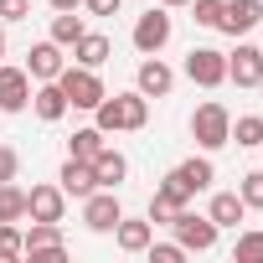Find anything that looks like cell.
Instances as JSON below:
<instances>
[{"instance_id":"8992f818","label":"cell","mask_w":263,"mask_h":263,"mask_svg":"<svg viewBox=\"0 0 263 263\" xmlns=\"http://www.w3.org/2000/svg\"><path fill=\"white\" fill-rule=\"evenodd\" d=\"M21 242H26V258L36 263V258H47V263H62L67 258V242H62V227L57 222H31V232H21Z\"/></svg>"},{"instance_id":"f1b7e54d","label":"cell","mask_w":263,"mask_h":263,"mask_svg":"<svg viewBox=\"0 0 263 263\" xmlns=\"http://www.w3.org/2000/svg\"><path fill=\"white\" fill-rule=\"evenodd\" d=\"M145 253H150V263H181V258H186V248H181V242H155V237H150V248H145Z\"/></svg>"},{"instance_id":"f546056e","label":"cell","mask_w":263,"mask_h":263,"mask_svg":"<svg viewBox=\"0 0 263 263\" xmlns=\"http://www.w3.org/2000/svg\"><path fill=\"white\" fill-rule=\"evenodd\" d=\"M191 11H196V16H191L196 26H217V21H222V0H191Z\"/></svg>"},{"instance_id":"4316f807","label":"cell","mask_w":263,"mask_h":263,"mask_svg":"<svg viewBox=\"0 0 263 263\" xmlns=\"http://www.w3.org/2000/svg\"><path fill=\"white\" fill-rule=\"evenodd\" d=\"M232 258L237 263H263V232H242L237 248H232Z\"/></svg>"},{"instance_id":"30bf717a","label":"cell","mask_w":263,"mask_h":263,"mask_svg":"<svg viewBox=\"0 0 263 263\" xmlns=\"http://www.w3.org/2000/svg\"><path fill=\"white\" fill-rule=\"evenodd\" d=\"M31 103V72L26 67H0V114H21Z\"/></svg>"},{"instance_id":"9c48e42d","label":"cell","mask_w":263,"mask_h":263,"mask_svg":"<svg viewBox=\"0 0 263 263\" xmlns=\"http://www.w3.org/2000/svg\"><path fill=\"white\" fill-rule=\"evenodd\" d=\"M67 212V191L62 186H31L26 191V217L31 222H62Z\"/></svg>"},{"instance_id":"7c38bea8","label":"cell","mask_w":263,"mask_h":263,"mask_svg":"<svg viewBox=\"0 0 263 263\" xmlns=\"http://www.w3.org/2000/svg\"><path fill=\"white\" fill-rule=\"evenodd\" d=\"M227 83L258 88V83H263V47H237V52L227 57Z\"/></svg>"},{"instance_id":"484cf974","label":"cell","mask_w":263,"mask_h":263,"mask_svg":"<svg viewBox=\"0 0 263 263\" xmlns=\"http://www.w3.org/2000/svg\"><path fill=\"white\" fill-rule=\"evenodd\" d=\"M0 258H26V242H21V227L16 222H0Z\"/></svg>"},{"instance_id":"4dcf8cb0","label":"cell","mask_w":263,"mask_h":263,"mask_svg":"<svg viewBox=\"0 0 263 263\" xmlns=\"http://www.w3.org/2000/svg\"><path fill=\"white\" fill-rule=\"evenodd\" d=\"M31 16V0H0V21H26Z\"/></svg>"},{"instance_id":"ba28073f","label":"cell","mask_w":263,"mask_h":263,"mask_svg":"<svg viewBox=\"0 0 263 263\" xmlns=\"http://www.w3.org/2000/svg\"><path fill=\"white\" fill-rule=\"evenodd\" d=\"M258 21H263V0H222V21H217V31L248 36Z\"/></svg>"},{"instance_id":"ffe728a7","label":"cell","mask_w":263,"mask_h":263,"mask_svg":"<svg viewBox=\"0 0 263 263\" xmlns=\"http://www.w3.org/2000/svg\"><path fill=\"white\" fill-rule=\"evenodd\" d=\"M171 176H176V181L196 196V191H206V186H212V176H217V171H212V160H181Z\"/></svg>"},{"instance_id":"9a60e30c","label":"cell","mask_w":263,"mask_h":263,"mask_svg":"<svg viewBox=\"0 0 263 263\" xmlns=\"http://www.w3.org/2000/svg\"><path fill=\"white\" fill-rule=\"evenodd\" d=\"M57 186L67 191V196H88V191H98V176H93V160H72L67 155V165H62V176H57Z\"/></svg>"},{"instance_id":"1f68e13d","label":"cell","mask_w":263,"mask_h":263,"mask_svg":"<svg viewBox=\"0 0 263 263\" xmlns=\"http://www.w3.org/2000/svg\"><path fill=\"white\" fill-rule=\"evenodd\" d=\"M16 171H21V155L11 145H0V181H16Z\"/></svg>"},{"instance_id":"4fadbf2b","label":"cell","mask_w":263,"mask_h":263,"mask_svg":"<svg viewBox=\"0 0 263 263\" xmlns=\"http://www.w3.org/2000/svg\"><path fill=\"white\" fill-rule=\"evenodd\" d=\"M62 67H67V62H62V47H57V42H36V47L26 52V72H31L36 83H52Z\"/></svg>"},{"instance_id":"6da1fadb","label":"cell","mask_w":263,"mask_h":263,"mask_svg":"<svg viewBox=\"0 0 263 263\" xmlns=\"http://www.w3.org/2000/svg\"><path fill=\"white\" fill-rule=\"evenodd\" d=\"M93 119H98V129L103 135H119V129H145V119H150V98L135 88V93H103V103L93 108Z\"/></svg>"},{"instance_id":"7a4b0ae2","label":"cell","mask_w":263,"mask_h":263,"mask_svg":"<svg viewBox=\"0 0 263 263\" xmlns=\"http://www.w3.org/2000/svg\"><path fill=\"white\" fill-rule=\"evenodd\" d=\"M191 140L201 145V150H222V145H232V114L212 98V103H201L196 114H191Z\"/></svg>"},{"instance_id":"ac0fdd59","label":"cell","mask_w":263,"mask_h":263,"mask_svg":"<svg viewBox=\"0 0 263 263\" xmlns=\"http://www.w3.org/2000/svg\"><path fill=\"white\" fill-rule=\"evenodd\" d=\"M150 232H155V222L145 217V222H129V217H119L114 222V237H119V248L124 253H145L150 248Z\"/></svg>"},{"instance_id":"5bb4252c","label":"cell","mask_w":263,"mask_h":263,"mask_svg":"<svg viewBox=\"0 0 263 263\" xmlns=\"http://www.w3.org/2000/svg\"><path fill=\"white\" fill-rule=\"evenodd\" d=\"M135 83H140V93H145V98H165V93L176 88V72H171L160 57H145V62H140V72H135Z\"/></svg>"},{"instance_id":"d4e9b609","label":"cell","mask_w":263,"mask_h":263,"mask_svg":"<svg viewBox=\"0 0 263 263\" xmlns=\"http://www.w3.org/2000/svg\"><path fill=\"white\" fill-rule=\"evenodd\" d=\"M232 140H237L242 150H253V145H263V119H258V114H242V119L232 124Z\"/></svg>"},{"instance_id":"d6a6232c","label":"cell","mask_w":263,"mask_h":263,"mask_svg":"<svg viewBox=\"0 0 263 263\" xmlns=\"http://www.w3.org/2000/svg\"><path fill=\"white\" fill-rule=\"evenodd\" d=\"M83 6H88V16H114L119 0H83Z\"/></svg>"},{"instance_id":"e575fe53","label":"cell","mask_w":263,"mask_h":263,"mask_svg":"<svg viewBox=\"0 0 263 263\" xmlns=\"http://www.w3.org/2000/svg\"><path fill=\"white\" fill-rule=\"evenodd\" d=\"M160 6H165V11H171V6H191V0H160Z\"/></svg>"},{"instance_id":"8fae6325","label":"cell","mask_w":263,"mask_h":263,"mask_svg":"<svg viewBox=\"0 0 263 263\" xmlns=\"http://www.w3.org/2000/svg\"><path fill=\"white\" fill-rule=\"evenodd\" d=\"M165 42H171V16H165V11H145V16L135 21V47H140L145 57H155Z\"/></svg>"},{"instance_id":"cb8c5ba5","label":"cell","mask_w":263,"mask_h":263,"mask_svg":"<svg viewBox=\"0 0 263 263\" xmlns=\"http://www.w3.org/2000/svg\"><path fill=\"white\" fill-rule=\"evenodd\" d=\"M98 150H103V129L93 124V129H78V135H72V150H67V155H72V160H93Z\"/></svg>"},{"instance_id":"7402d4cb","label":"cell","mask_w":263,"mask_h":263,"mask_svg":"<svg viewBox=\"0 0 263 263\" xmlns=\"http://www.w3.org/2000/svg\"><path fill=\"white\" fill-rule=\"evenodd\" d=\"M26 217V191L16 181H0V222H21Z\"/></svg>"},{"instance_id":"52a82bcc","label":"cell","mask_w":263,"mask_h":263,"mask_svg":"<svg viewBox=\"0 0 263 263\" xmlns=\"http://www.w3.org/2000/svg\"><path fill=\"white\" fill-rule=\"evenodd\" d=\"M119 217H124V206H119V196H114L108 186H98V191L83 196V222H88L93 232H114Z\"/></svg>"},{"instance_id":"5b68a950","label":"cell","mask_w":263,"mask_h":263,"mask_svg":"<svg viewBox=\"0 0 263 263\" xmlns=\"http://www.w3.org/2000/svg\"><path fill=\"white\" fill-rule=\"evenodd\" d=\"M186 78H191L196 88H222V83H227V57H222L217 47H191Z\"/></svg>"},{"instance_id":"2e32d148","label":"cell","mask_w":263,"mask_h":263,"mask_svg":"<svg viewBox=\"0 0 263 263\" xmlns=\"http://www.w3.org/2000/svg\"><path fill=\"white\" fill-rule=\"evenodd\" d=\"M108 52H114V47H108V36H98V31H83V36L72 42V57H78V67H93V72L108 62Z\"/></svg>"},{"instance_id":"44dd1931","label":"cell","mask_w":263,"mask_h":263,"mask_svg":"<svg viewBox=\"0 0 263 263\" xmlns=\"http://www.w3.org/2000/svg\"><path fill=\"white\" fill-rule=\"evenodd\" d=\"M242 212H248V206H242V196H237V191H217L206 217H212L217 227H237V222H242Z\"/></svg>"},{"instance_id":"83f0119b","label":"cell","mask_w":263,"mask_h":263,"mask_svg":"<svg viewBox=\"0 0 263 263\" xmlns=\"http://www.w3.org/2000/svg\"><path fill=\"white\" fill-rule=\"evenodd\" d=\"M237 196H242V206H263V171H248L242 186H237Z\"/></svg>"},{"instance_id":"277c9868","label":"cell","mask_w":263,"mask_h":263,"mask_svg":"<svg viewBox=\"0 0 263 263\" xmlns=\"http://www.w3.org/2000/svg\"><path fill=\"white\" fill-rule=\"evenodd\" d=\"M171 227H176V242H181L186 253H212V248H217V232H222L212 217H196V212H186V206L176 212Z\"/></svg>"},{"instance_id":"603a6c76","label":"cell","mask_w":263,"mask_h":263,"mask_svg":"<svg viewBox=\"0 0 263 263\" xmlns=\"http://www.w3.org/2000/svg\"><path fill=\"white\" fill-rule=\"evenodd\" d=\"M83 31H88V26H83V16H72V11H57V21H52V42H57V47H72Z\"/></svg>"},{"instance_id":"d590c367","label":"cell","mask_w":263,"mask_h":263,"mask_svg":"<svg viewBox=\"0 0 263 263\" xmlns=\"http://www.w3.org/2000/svg\"><path fill=\"white\" fill-rule=\"evenodd\" d=\"M0 52H6V21H0Z\"/></svg>"},{"instance_id":"3957f363","label":"cell","mask_w":263,"mask_h":263,"mask_svg":"<svg viewBox=\"0 0 263 263\" xmlns=\"http://www.w3.org/2000/svg\"><path fill=\"white\" fill-rule=\"evenodd\" d=\"M57 88H62L67 108H98L103 103V83H98L93 67H62L57 72Z\"/></svg>"},{"instance_id":"e0dca14e","label":"cell","mask_w":263,"mask_h":263,"mask_svg":"<svg viewBox=\"0 0 263 263\" xmlns=\"http://www.w3.org/2000/svg\"><path fill=\"white\" fill-rule=\"evenodd\" d=\"M31 108H36V119H47V124H57V119L67 114V98H62L57 78H52V83H42V88H31Z\"/></svg>"},{"instance_id":"d6986e66","label":"cell","mask_w":263,"mask_h":263,"mask_svg":"<svg viewBox=\"0 0 263 263\" xmlns=\"http://www.w3.org/2000/svg\"><path fill=\"white\" fill-rule=\"evenodd\" d=\"M93 176H98V186H108V191H114V186L129 176V160H124L119 150H108V145H103V150L93 155Z\"/></svg>"},{"instance_id":"836d02e7","label":"cell","mask_w":263,"mask_h":263,"mask_svg":"<svg viewBox=\"0 0 263 263\" xmlns=\"http://www.w3.org/2000/svg\"><path fill=\"white\" fill-rule=\"evenodd\" d=\"M47 6H52V11H78L83 0H47Z\"/></svg>"}]
</instances>
